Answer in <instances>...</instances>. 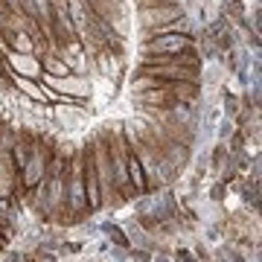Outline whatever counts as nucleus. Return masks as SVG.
I'll return each mask as SVG.
<instances>
[{"mask_svg":"<svg viewBox=\"0 0 262 262\" xmlns=\"http://www.w3.org/2000/svg\"><path fill=\"white\" fill-rule=\"evenodd\" d=\"M189 47H195V38L178 35V32H158V35L143 38L140 56H178Z\"/></svg>","mask_w":262,"mask_h":262,"instance_id":"nucleus-1","label":"nucleus"},{"mask_svg":"<svg viewBox=\"0 0 262 262\" xmlns=\"http://www.w3.org/2000/svg\"><path fill=\"white\" fill-rule=\"evenodd\" d=\"M94 64H96V70H99L102 79H108V82H117V79H120V70H122V58L120 56H111L108 50H96Z\"/></svg>","mask_w":262,"mask_h":262,"instance_id":"nucleus-6","label":"nucleus"},{"mask_svg":"<svg viewBox=\"0 0 262 262\" xmlns=\"http://www.w3.org/2000/svg\"><path fill=\"white\" fill-rule=\"evenodd\" d=\"M151 262H172V259H169V256H166V253H163V251H160V253H158V256H155V259H151Z\"/></svg>","mask_w":262,"mask_h":262,"instance_id":"nucleus-18","label":"nucleus"},{"mask_svg":"<svg viewBox=\"0 0 262 262\" xmlns=\"http://www.w3.org/2000/svg\"><path fill=\"white\" fill-rule=\"evenodd\" d=\"M178 15H184V6L181 0H169V3H158V6H146V9H137V20H140V29H143V38L151 35L158 27L175 20Z\"/></svg>","mask_w":262,"mask_h":262,"instance_id":"nucleus-2","label":"nucleus"},{"mask_svg":"<svg viewBox=\"0 0 262 262\" xmlns=\"http://www.w3.org/2000/svg\"><path fill=\"white\" fill-rule=\"evenodd\" d=\"M125 169H128V184H131V189H134L137 195L149 192V184H146L143 166H140V160H137V155H134L131 149H128V163H125Z\"/></svg>","mask_w":262,"mask_h":262,"instance_id":"nucleus-8","label":"nucleus"},{"mask_svg":"<svg viewBox=\"0 0 262 262\" xmlns=\"http://www.w3.org/2000/svg\"><path fill=\"white\" fill-rule=\"evenodd\" d=\"M3 67L15 76H27V79H38L41 76V56L38 53H6L3 56Z\"/></svg>","mask_w":262,"mask_h":262,"instance_id":"nucleus-3","label":"nucleus"},{"mask_svg":"<svg viewBox=\"0 0 262 262\" xmlns=\"http://www.w3.org/2000/svg\"><path fill=\"white\" fill-rule=\"evenodd\" d=\"M82 178H84L88 213L102 210V189H99V178H96V169H94V160H91V151H84V155H82Z\"/></svg>","mask_w":262,"mask_h":262,"instance_id":"nucleus-4","label":"nucleus"},{"mask_svg":"<svg viewBox=\"0 0 262 262\" xmlns=\"http://www.w3.org/2000/svg\"><path fill=\"white\" fill-rule=\"evenodd\" d=\"M53 122H58L64 131H76L88 122V108L79 102H56L53 105Z\"/></svg>","mask_w":262,"mask_h":262,"instance_id":"nucleus-5","label":"nucleus"},{"mask_svg":"<svg viewBox=\"0 0 262 262\" xmlns=\"http://www.w3.org/2000/svg\"><path fill=\"white\" fill-rule=\"evenodd\" d=\"M99 233H102L105 239H111L117 248H131V242H128V236H125V230H122L120 225H114V222H105V225L99 227Z\"/></svg>","mask_w":262,"mask_h":262,"instance_id":"nucleus-9","label":"nucleus"},{"mask_svg":"<svg viewBox=\"0 0 262 262\" xmlns=\"http://www.w3.org/2000/svg\"><path fill=\"white\" fill-rule=\"evenodd\" d=\"M227 155H230V151H227V143H215V146H213V151H210L207 158H210V163H213V166L219 169L222 163H225V158H227Z\"/></svg>","mask_w":262,"mask_h":262,"instance_id":"nucleus-13","label":"nucleus"},{"mask_svg":"<svg viewBox=\"0 0 262 262\" xmlns=\"http://www.w3.org/2000/svg\"><path fill=\"white\" fill-rule=\"evenodd\" d=\"M219 262H230V259H219Z\"/></svg>","mask_w":262,"mask_h":262,"instance_id":"nucleus-20","label":"nucleus"},{"mask_svg":"<svg viewBox=\"0 0 262 262\" xmlns=\"http://www.w3.org/2000/svg\"><path fill=\"white\" fill-rule=\"evenodd\" d=\"M225 79H227V70H225V64H222L219 58L201 64V84H204V91H222Z\"/></svg>","mask_w":262,"mask_h":262,"instance_id":"nucleus-7","label":"nucleus"},{"mask_svg":"<svg viewBox=\"0 0 262 262\" xmlns=\"http://www.w3.org/2000/svg\"><path fill=\"white\" fill-rule=\"evenodd\" d=\"M213 3H219V6H225V3H227V0H213Z\"/></svg>","mask_w":262,"mask_h":262,"instance_id":"nucleus-19","label":"nucleus"},{"mask_svg":"<svg viewBox=\"0 0 262 262\" xmlns=\"http://www.w3.org/2000/svg\"><path fill=\"white\" fill-rule=\"evenodd\" d=\"M219 108H222V114H225L227 120H233L236 114L242 111V102H239V96H236V94L225 91V96H222V105H219Z\"/></svg>","mask_w":262,"mask_h":262,"instance_id":"nucleus-10","label":"nucleus"},{"mask_svg":"<svg viewBox=\"0 0 262 262\" xmlns=\"http://www.w3.org/2000/svg\"><path fill=\"white\" fill-rule=\"evenodd\" d=\"M125 233H128V242H134L140 251H146V248H151V242L146 239V233H143V227L140 225H134V222H128V225L122 227Z\"/></svg>","mask_w":262,"mask_h":262,"instance_id":"nucleus-11","label":"nucleus"},{"mask_svg":"<svg viewBox=\"0 0 262 262\" xmlns=\"http://www.w3.org/2000/svg\"><path fill=\"white\" fill-rule=\"evenodd\" d=\"M3 262H24V256L15 253V251H9V253H3Z\"/></svg>","mask_w":262,"mask_h":262,"instance_id":"nucleus-17","label":"nucleus"},{"mask_svg":"<svg viewBox=\"0 0 262 262\" xmlns=\"http://www.w3.org/2000/svg\"><path fill=\"white\" fill-rule=\"evenodd\" d=\"M143 262H149V259H143Z\"/></svg>","mask_w":262,"mask_h":262,"instance_id":"nucleus-21","label":"nucleus"},{"mask_svg":"<svg viewBox=\"0 0 262 262\" xmlns=\"http://www.w3.org/2000/svg\"><path fill=\"white\" fill-rule=\"evenodd\" d=\"M207 239H210V242H219V239H222V227H219V225H210V227H207Z\"/></svg>","mask_w":262,"mask_h":262,"instance_id":"nucleus-16","label":"nucleus"},{"mask_svg":"<svg viewBox=\"0 0 262 262\" xmlns=\"http://www.w3.org/2000/svg\"><path fill=\"white\" fill-rule=\"evenodd\" d=\"M175 259H178V262H198L195 253L189 251V248H181V251H175Z\"/></svg>","mask_w":262,"mask_h":262,"instance_id":"nucleus-14","label":"nucleus"},{"mask_svg":"<svg viewBox=\"0 0 262 262\" xmlns=\"http://www.w3.org/2000/svg\"><path fill=\"white\" fill-rule=\"evenodd\" d=\"M236 131L233 120H227V117H222V120L215 122V131H213V143H227V137Z\"/></svg>","mask_w":262,"mask_h":262,"instance_id":"nucleus-12","label":"nucleus"},{"mask_svg":"<svg viewBox=\"0 0 262 262\" xmlns=\"http://www.w3.org/2000/svg\"><path fill=\"white\" fill-rule=\"evenodd\" d=\"M225 192H227L225 181H222V184H213V189H210V198H213V201H222V198H225Z\"/></svg>","mask_w":262,"mask_h":262,"instance_id":"nucleus-15","label":"nucleus"}]
</instances>
